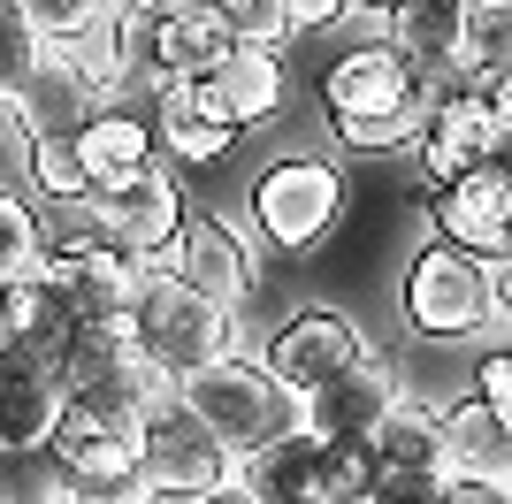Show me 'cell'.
<instances>
[{
    "mask_svg": "<svg viewBox=\"0 0 512 504\" xmlns=\"http://www.w3.org/2000/svg\"><path fill=\"white\" fill-rule=\"evenodd\" d=\"M54 382H62V405H77L92 420H115V428H138V413L169 390V375L146 359L130 314H85L77 321L62 359H54Z\"/></svg>",
    "mask_w": 512,
    "mask_h": 504,
    "instance_id": "cell-1",
    "label": "cell"
},
{
    "mask_svg": "<svg viewBox=\"0 0 512 504\" xmlns=\"http://www.w3.org/2000/svg\"><path fill=\"white\" fill-rule=\"evenodd\" d=\"M406 321L428 344H467V336L505 329V260H482V252L459 245H421L406 268Z\"/></svg>",
    "mask_w": 512,
    "mask_h": 504,
    "instance_id": "cell-2",
    "label": "cell"
},
{
    "mask_svg": "<svg viewBox=\"0 0 512 504\" xmlns=\"http://www.w3.org/2000/svg\"><path fill=\"white\" fill-rule=\"evenodd\" d=\"M344 214H352V176L337 161L291 153V161H268L253 176V237L276 260H314L344 230Z\"/></svg>",
    "mask_w": 512,
    "mask_h": 504,
    "instance_id": "cell-3",
    "label": "cell"
},
{
    "mask_svg": "<svg viewBox=\"0 0 512 504\" xmlns=\"http://www.w3.org/2000/svg\"><path fill=\"white\" fill-rule=\"evenodd\" d=\"M130 329H138L146 359H153L169 382L192 375V367H207V359H222V352H237V314L222 306V298L192 291L184 275H169L161 260H146V275H138Z\"/></svg>",
    "mask_w": 512,
    "mask_h": 504,
    "instance_id": "cell-4",
    "label": "cell"
},
{
    "mask_svg": "<svg viewBox=\"0 0 512 504\" xmlns=\"http://www.w3.org/2000/svg\"><path fill=\"white\" fill-rule=\"evenodd\" d=\"M169 390L192 405L199 420H207L214 436H222V451H230V459H245L253 443H268L276 428H291V420H299V398H291V390H283L260 359H237V352L207 359V367H192V375H176Z\"/></svg>",
    "mask_w": 512,
    "mask_h": 504,
    "instance_id": "cell-5",
    "label": "cell"
},
{
    "mask_svg": "<svg viewBox=\"0 0 512 504\" xmlns=\"http://www.w3.org/2000/svg\"><path fill=\"white\" fill-rule=\"evenodd\" d=\"M130 436H138V482H146L153 497H199V489H214V482L237 474V459L222 451V436H214L176 390H161V398L138 413Z\"/></svg>",
    "mask_w": 512,
    "mask_h": 504,
    "instance_id": "cell-6",
    "label": "cell"
},
{
    "mask_svg": "<svg viewBox=\"0 0 512 504\" xmlns=\"http://www.w3.org/2000/svg\"><path fill=\"white\" fill-rule=\"evenodd\" d=\"M161 268L184 275L192 291L222 298L230 314H245V306H253V291H260V252H253V237L230 230L222 214H192V207H184V222H176L169 252H161Z\"/></svg>",
    "mask_w": 512,
    "mask_h": 504,
    "instance_id": "cell-7",
    "label": "cell"
},
{
    "mask_svg": "<svg viewBox=\"0 0 512 504\" xmlns=\"http://www.w3.org/2000/svg\"><path fill=\"white\" fill-rule=\"evenodd\" d=\"M360 352H367V336H360L352 314H337V306H306V314H291L268 344H260V367H268L291 398H306V390H321L329 375H344Z\"/></svg>",
    "mask_w": 512,
    "mask_h": 504,
    "instance_id": "cell-8",
    "label": "cell"
},
{
    "mask_svg": "<svg viewBox=\"0 0 512 504\" xmlns=\"http://www.w3.org/2000/svg\"><path fill=\"white\" fill-rule=\"evenodd\" d=\"M428 222L436 237L459 252H482V260H505L512 245V184H505V161H474L467 176L428 191Z\"/></svg>",
    "mask_w": 512,
    "mask_h": 504,
    "instance_id": "cell-9",
    "label": "cell"
},
{
    "mask_svg": "<svg viewBox=\"0 0 512 504\" xmlns=\"http://www.w3.org/2000/svg\"><path fill=\"white\" fill-rule=\"evenodd\" d=\"M146 123H153L161 168H214V161H230V146H237V130L214 115V100H207L199 77H153V115Z\"/></svg>",
    "mask_w": 512,
    "mask_h": 504,
    "instance_id": "cell-10",
    "label": "cell"
},
{
    "mask_svg": "<svg viewBox=\"0 0 512 504\" xmlns=\"http://www.w3.org/2000/svg\"><path fill=\"white\" fill-rule=\"evenodd\" d=\"M92 207H100L107 245H123L130 260H161L169 237H176V222H184V191H176V176L161 161H146L115 191H92Z\"/></svg>",
    "mask_w": 512,
    "mask_h": 504,
    "instance_id": "cell-11",
    "label": "cell"
},
{
    "mask_svg": "<svg viewBox=\"0 0 512 504\" xmlns=\"http://www.w3.org/2000/svg\"><path fill=\"white\" fill-rule=\"evenodd\" d=\"M436 474H467V482H512V413H490L474 398L436 405Z\"/></svg>",
    "mask_w": 512,
    "mask_h": 504,
    "instance_id": "cell-12",
    "label": "cell"
},
{
    "mask_svg": "<svg viewBox=\"0 0 512 504\" xmlns=\"http://www.w3.org/2000/svg\"><path fill=\"white\" fill-rule=\"evenodd\" d=\"M69 153H77L85 191H115L123 176H138L146 161H161V153H153V123L138 115V107H123V100L92 107L85 123L69 130Z\"/></svg>",
    "mask_w": 512,
    "mask_h": 504,
    "instance_id": "cell-13",
    "label": "cell"
},
{
    "mask_svg": "<svg viewBox=\"0 0 512 504\" xmlns=\"http://www.w3.org/2000/svg\"><path fill=\"white\" fill-rule=\"evenodd\" d=\"M390 398H398L390 359L360 352L344 375H329L321 390H306V398H299V428H314V436H367V428L390 413Z\"/></svg>",
    "mask_w": 512,
    "mask_h": 504,
    "instance_id": "cell-14",
    "label": "cell"
},
{
    "mask_svg": "<svg viewBox=\"0 0 512 504\" xmlns=\"http://www.w3.org/2000/svg\"><path fill=\"white\" fill-rule=\"evenodd\" d=\"M199 84H207L214 115H222L230 130H260V123H276V115H283V84H291V69H283L276 46H230Z\"/></svg>",
    "mask_w": 512,
    "mask_h": 504,
    "instance_id": "cell-15",
    "label": "cell"
},
{
    "mask_svg": "<svg viewBox=\"0 0 512 504\" xmlns=\"http://www.w3.org/2000/svg\"><path fill=\"white\" fill-rule=\"evenodd\" d=\"M8 107H16L23 123L39 130V138H69V130L85 123L100 100H92V84L77 77V62L62 54V39H39L31 69H23V84L8 92Z\"/></svg>",
    "mask_w": 512,
    "mask_h": 504,
    "instance_id": "cell-16",
    "label": "cell"
},
{
    "mask_svg": "<svg viewBox=\"0 0 512 504\" xmlns=\"http://www.w3.org/2000/svg\"><path fill=\"white\" fill-rule=\"evenodd\" d=\"M383 100H406V54L390 39H352L321 62V115H360Z\"/></svg>",
    "mask_w": 512,
    "mask_h": 504,
    "instance_id": "cell-17",
    "label": "cell"
},
{
    "mask_svg": "<svg viewBox=\"0 0 512 504\" xmlns=\"http://www.w3.org/2000/svg\"><path fill=\"white\" fill-rule=\"evenodd\" d=\"M62 420V382L46 359L0 352V451H23V443H46Z\"/></svg>",
    "mask_w": 512,
    "mask_h": 504,
    "instance_id": "cell-18",
    "label": "cell"
},
{
    "mask_svg": "<svg viewBox=\"0 0 512 504\" xmlns=\"http://www.w3.org/2000/svg\"><path fill=\"white\" fill-rule=\"evenodd\" d=\"M230 46L237 39H230V23L214 16V0H184V8H169V16H153L146 69H153V77H207Z\"/></svg>",
    "mask_w": 512,
    "mask_h": 504,
    "instance_id": "cell-19",
    "label": "cell"
},
{
    "mask_svg": "<svg viewBox=\"0 0 512 504\" xmlns=\"http://www.w3.org/2000/svg\"><path fill=\"white\" fill-rule=\"evenodd\" d=\"M0 321H8V352L23 359H62L69 329H77V314H69L62 291H46L39 275H16V283H0Z\"/></svg>",
    "mask_w": 512,
    "mask_h": 504,
    "instance_id": "cell-20",
    "label": "cell"
},
{
    "mask_svg": "<svg viewBox=\"0 0 512 504\" xmlns=\"http://www.w3.org/2000/svg\"><path fill=\"white\" fill-rule=\"evenodd\" d=\"M314 443H321L314 428L291 420V428H276L268 443H253V451L237 459V482L260 489L268 504H306L314 497Z\"/></svg>",
    "mask_w": 512,
    "mask_h": 504,
    "instance_id": "cell-21",
    "label": "cell"
},
{
    "mask_svg": "<svg viewBox=\"0 0 512 504\" xmlns=\"http://www.w3.org/2000/svg\"><path fill=\"white\" fill-rule=\"evenodd\" d=\"M367 451H375V466H436V405L398 390L390 413L367 428Z\"/></svg>",
    "mask_w": 512,
    "mask_h": 504,
    "instance_id": "cell-22",
    "label": "cell"
},
{
    "mask_svg": "<svg viewBox=\"0 0 512 504\" xmlns=\"http://www.w3.org/2000/svg\"><path fill=\"white\" fill-rule=\"evenodd\" d=\"M383 39L406 62L459 54V0H398V8H383Z\"/></svg>",
    "mask_w": 512,
    "mask_h": 504,
    "instance_id": "cell-23",
    "label": "cell"
},
{
    "mask_svg": "<svg viewBox=\"0 0 512 504\" xmlns=\"http://www.w3.org/2000/svg\"><path fill=\"white\" fill-rule=\"evenodd\" d=\"M329 130H337L344 153H390V146H413L428 130V107L413 100H383V107H360V115H329Z\"/></svg>",
    "mask_w": 512,
    "mask_h": 504,
    "instance_id": "cell-24",
    "label": "cell"
},
{
    "mask_svg": "<svg viewBox=\"0 0 512 504\" xmlns=\"http://www.w3.org/2000/svg\"><path fill=\"white\" fill-rule=\"evenodd\" d=\"M367 482H375L367 436H321L314 443V504H352V497H367Z\"/></svg>",
    "mask_w": 512,
    "mask_h": 504,
    "instance_id": "cell-25",
    "label": "cell"
},
{
    "mask_svg": "<svg viewBox=\"0 0 512 504\" xmlns=\"http://www.w3.org/2000/svg\"><path fill=\"white\" fill-rule=\"evenodd\" d=\"M512 54V0H459V62L505 69Z\"/></svg>",
    "mask_w": 512,
    "mask_h": 504,
    "instance_id": "cell-26",
    "label": "cell"
},
{
    "mask_svg": "<svg viewBox=\"0 0 512 504\" xmlns=\"http://www.w3.org/2000/svg\"><path fill=\"white\" fill-rule=\"evenodd\" d=\"M0 504H62V459L46 443L0 451Z\"/></svg>",
    "mask_w": 512,
    "mask_h": 504,
    "instance_id": "cell-27",
    "label": "cell"
},
{
    "mask_svg": "<svg viewBox=\"0 0 512 504\" xmlns=\"http://www.w3.org/2000/svg\"><path fill=\"white\" fill-rule=\"evenodd\" d=\"M0 199L39 207V130L23 123L8 100H0Z\"/></svg>",
    "mask_w": 512,
    "mask_h": 504,
    "instance_id": "cell-28",
    "label": "cell"
},
{
    "mask_svg": "<svg viewBox=\"0 0 512 504\" xmlns=\"http://www.w3.org/2000/svg\"><path fill=\"white\" fill-rule=\"evenodd\" d=\"M214 16L230 23L237 46H276V54H291V8H283V0H214Z\"/></svg>",
    "mask_w": 512,
    "mask_h": 504,
    "instance_id": "cell-29",
    "label": "cell"
},
{
    "mask_svg": "<svg viewBox=\"0 0 512 504\" xmlns=\"http://www.w3.org/2000/svg\"><path fill=\"white\" fill-rule=\"evenodd\" d=\"M31 260H39V207L0 199V283L31 275Z\"/></svg>",
    "mask_w": 512,
    "mask_h": 504,
    "instance_id": "cell-30",
    "label": "cell"
},
{
    "mask_svg": "<svg viewBox=\"0 0 512 504\" xmlns=\"http://www.w3.org/2000/svg\"><path fill=\"white\" fill-rule=\"evenodd\" d=\"M39 39H77V31H100L107 23V0H16Z\"/></svg>",
    "mask_w": 512,
    "mask_h": 504,
    "instance_id": "cell-31",
    "label": "cell"
},
{
    "mask_svg": "<svg viewBox=\"0 0 512 504\" xmlns=\"http://www.w3.org/2000/svg\"><path fill=\"white\" fill-rule=\"evenodd\" d=\"M413 146H421V184L436 191V184H451V176H467L474 161H482V153L467 146V138H459V130H444V123H428L421 138H413Z\"/></svg>",
    "mask_w": 512,
    "mask_h": 504,
    "instance_id": "cell-32",
    "label": "cell"
},
{
    "mask_svg": "<svg viewBox=\"0 0 512 504\" xmlns=\"http://www.w3.org/2000/svg\"><path fill=\"white\" fill-rule=\"evenodd\" d=\"M31 54H39V31H31V16H23L16 0H0V100H8V92L23 84Z\"/></svg>",
    "mask_w": 512,
    "mask_h": 504,
    "instance_id": "cell-33",
    "label": "cell"
},
{
    "mask_svg": "<svg viewBox=\"0 0 512 504\" xmlns=\"http://www.w3.org/2000/svg\"><path fill=\"white\" fill-rule=\"evenodd\" d=\"M436 466H375V482H367L360 504H436Z\"/></svg>",
    "mask_w": 512,
    "mask_h": 504,
    "instance_id": "cell-34",
    "label": "cell"
},
{
    "mask_svg": "<svg viewBox=\"0 0 512 504\" xmlns=\"http://www.w3.org/2000/svg\"><path fill=\"white\" fill-rule=\"evenodd\" d=\"M39 199H85V176H77L69 138H39Z\"/></svg>",
    "mask_w": 512,
    "mask_h": 504,
    "instance_id": "cell-35",
    "label": "cell"
},
{
    "mask_svg": "<svg viewBox=\"0 0 512 504\" xmlns=\"http://www.w3.org/2000/svg\"><path fill=\"white\" fill-rule=\"evenodd\" d=\"M474 398L490 405V413H512V367H505V352H497V344L474 359Z\"/></svg>",
    "mask_w": 512,
    "mask_h": 504,
    "instance_id": "cell-36",
    "label": "cell"
},
{
    "mask_svg": "<svg viewBox=\"0 0 512 504\" xmlns=\"http://www.w3.org/2000/svg\"><path fill=\"white\" fill-rule=\"evenodd\" d=\"M436 504H512L505 482H467V474H444L436 482Z\"/></svg>",
    "mask_w": 512,
    "mask_h": 504,
    "instance_id": "cell-37",
    "label": "cell"
},
{
    "mask_svg": "<svg viewBox=\"0 0 512 504\" xmlns=\"http://www.w3.org/2000/svg\"><path fill=\"white\" fill-rule=\"evenodd\" d=\"M184 504H268V497H260V489H245V482H237V474H230V482L199 489V497H184Z\"/></svg>",
    "mask_w": 512,
    "mask_h": 504,
    "instance_id": "cell-38",
    "label": "cell"
},
{
    "mask_svg": "<svg viewBox=\"0 0 512 504\" xmlns=\"http://www.w3.org/2000/svg\"><path fill=\"white\" fill-rule=\"evenodd\" d=\"M0 352H8V321H0Z\"/></svg>",
    "mask_w": 512,
    "mask_h": 504,
    "instance_id": "cell-39",
    "label": "cell"
},
{
    "mask_svg": "<svg viewBox=\"0 0 512 504\" xmlns=\"http://www.w3.org/2000/svg\"><path fill=\"white\" fill-rule=\"evenodd\" d=\"M306 504H314V497H306Z\"/></svg>",
    "mask_w": 512,
    "mask_h": 504,
    "instance_id": "cell-40",
    "label": "cell"
}]
</instances>
